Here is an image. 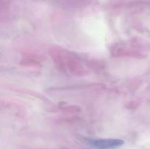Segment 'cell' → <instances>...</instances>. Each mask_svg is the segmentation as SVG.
<instances>
[{
	"label": "cell",
	"mask_w": 150,
	"mask_h": 149,
	"mask_svg": "<svg viewBox=\"0 0 150 149\" xmlns=\"http://www.w3.org/2000/svg\"><path fill=\"white\" fill-rule=\"evenodd\" d=\"M124 140L121 139H90L87 140V144L96 149H114L124 145Z\"/></svg>",
	"instance_id": "obj_1"
}]
</instances>
